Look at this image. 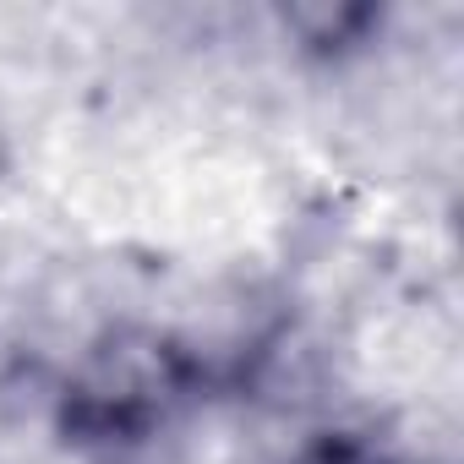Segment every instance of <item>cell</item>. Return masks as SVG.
Instances as JSON below:
<instances>
[{
	"instance_id": "2",
	"label": "cell",
	"mask_w": 464,
	"mask_h": 464,
	"mask_svg": "<svg viewBox=\"0 0 464 464\" xmlns=\"http://www.w3.org/2000/svg\"><path fill=\"white\" fill-rule=\"evenodd\" d=\"M285 464H388L377 448H366L361 437H344V431H328V437H312L301 442Z\"/></svg>"
},
{
	"instance_id": "1",
	"label": "cell",
	"mask_w": 464,
	"mask_h": 464,
	"mask_svg": "<svg viewBox=\"0 0 464 464\" xmlns=\"http://www.w3.org/2000/svg\"><path fill=\"white\" fill-rule=\"evenodd\" d=\"M191 393V355L142 323L99 334L66 377V420L99 442H137Z\"/></svg>"
}]
</instances>
